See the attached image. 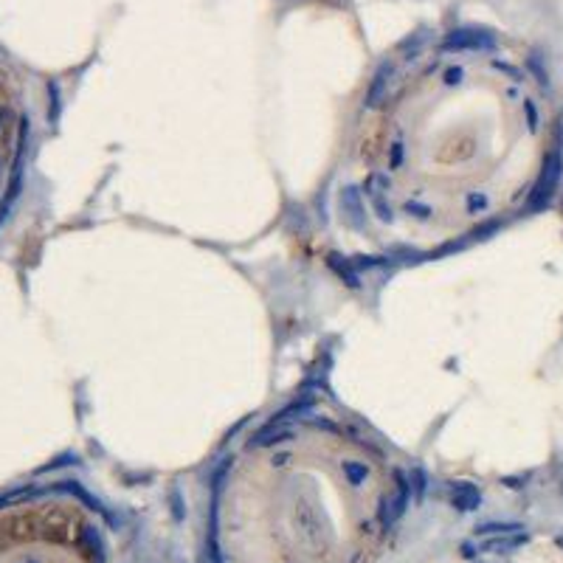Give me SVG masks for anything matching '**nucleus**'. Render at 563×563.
<instances>
[{"mask_svg":"<svg viewBox=\"0 0 563 563\" xmlns=\"http://www.w3.org/2000/svg\"><path fill=\"white\" fill-rule=\"evenodd\" d=\"M533 82L547 79L479 28L397 48L366 82L301 209L307 254L363 287L473 246L521 209H544L563 155L541 150Z\"/></svg>","mask_w":563,"mask_h":563,"instance_id":"1","label":"nucleus"},{"mask_svg":"<svg viewBox=\"0 0 563 563\" xmlns=\"http://www.w3.org/2000/svg\"><path fill=\"white\" fill-rule=\"evenodd\" d=\"M423 490V465L352 411L318 361L217 448L206 482L209 558L375 563Z\"/></svg>","mask_w":563,"mask_h":563,"instance_id":"2","label":"nucleus"},{"mask_svg":"<svg viewBox=\"0 0 563 563\" xmlns=\"http://www.w3.org/2000/svg\"><path fill=\"white\" fill-rule=\"evenodd\" d=\"M0 563H127L124 527L71 468L0 493Z\"/></svg>","mask_w":563,"mask_h":563,"instance_id":"3","label":"nucleus"},{"mask_svg":"<svg viewBox=\"0 0 563 563\" xmlns=\"http://www.w3.org/2000/svg\"><path fill=\"white\" fill-rule=\"evenodd\" d=\"M51 130V99L14 62L0 56V240L17 226Z\"/></svg>","mask_w":563,"mask_h":563,"instance_id":"4","label":"nucleus"}]
</instances>
